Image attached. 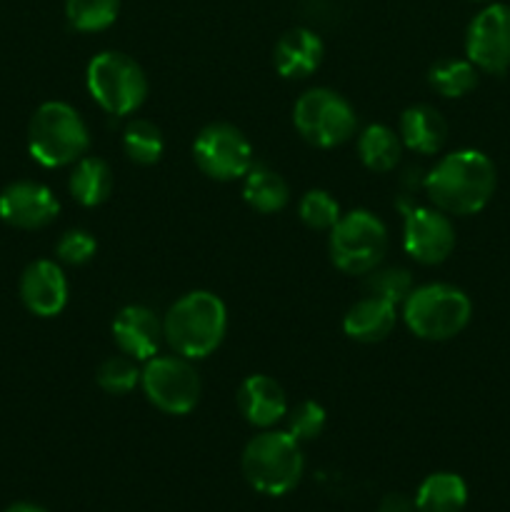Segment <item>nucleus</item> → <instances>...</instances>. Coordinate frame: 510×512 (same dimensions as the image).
<instances>
[{
    "label": "nucleus",
    "instance_id": "obj_1",
    "mask_svg": "<svg viewBox=\"0 0 510 512\" xmlns=\"http://www.w3.org/2000/svg\"><path fill=\"white\" fill-rule=\"evenodd\" d=\"M498 173L493 160L473 148L443 155L425 175L430 203L448 215H475L493 200Z\"/></svg>",
    "mask_w": 510,
    "mask_h": 512
},
{
    "label": "nucleus",
    "instance_id": "obj_2",
    "mask_svg": "<svg viewBox=\"0 0 510 512\" xmlns=\"http://www.w3.org/2000/svg\"><path fill=\"white\" fill-rule=\"evenodd\" d=\"M163 333L175 355L203 360L220 348L228 333V308L210 290L185 293L165 313Z\"/></svg>",
    "mask_w": 510,
    "mask_h": 512
},
{
    "label": "nucleus",
    "instance_id": "obj_3",
    "mask_svg": "<svg viewBox=\"0 0 510 512\" xmlns=\"http://www.w3.org/2000/svg\"><path fill=\"white\" fill-rule=\"evenodd\" d=\"M243 478L260 495L280 498L300 483L305 458L300 443L288 430H263L248 440L240 458Z\"/></svg>",
    "mask_w": 510,
    "mask_h": 512
},
{
    "label": "nucleus",
    "instance_id": "obj_4",
    "mask_svg": "<svg viewBox=\"0 0 510 512\" xmlns=\"http://www.w3.org/2000/svg\"><path fill=\"white\" fill-rule=\"evenodd\" d=\"M90 130L83 115L63 100H48L28 123V150L45 168H65L88 153Z\"/></svg>",
    "mask_w": 510,
    "mask_h": 512
},
{
    "label": "nucleus",
    "instance_id": "obj_5",
    "mask_svg": "<svg viewBox=\"0 0 510 512\" xmlns=\"http://www.w3.org/2000/svg\"><path fill=\"white\" fill-rule=\"evenodd\" d=\"M473 315V303L460 288L428 283L410 290L403 303V320L410 333L428 343H443L463 333Z\"/></svg>",
    "mask_w": 510,
    "mask_h": 512
},
{
    "label": "nucleus",
    "instance_id": "obj_6",
    "mask_svg": "<svg viewBox=\"0 0 510 512\" xmlns=\"http://www.w3.org/2000/svg\"><path fill=\"white\" fill-rule=\"evenodd\" d=\"M328 253L343 273L368 275L388 253V228L370 210H350L328 230Z\"/></svg>",
    "mask_w": 510,
    "mask_h": 512
},
{
    "label": "nucleus",
    "instance_id": "obj_7",
    "mask_svg": "<svg viewBox=\"0 0 510 512\" xmlns=\"http://www.w3.org/2000/svg\"><path fill=\"white\" fill-rule=\"evenodd\" d=\"M85 83L95 103L110 115H130L145 103L148 78L130 55L120 50H103L85 70Z\"/></svg>",
    "mask_w": 510,
    "mask_h": 512
},
{
    "label": "nucleus",
    "instance_id": "obj_8",
    "mask_svg": "<svg viewBox=\"0 0 510 512\" xmlns=\"http://www.w3.org/2000/svg\"><path fill=\"white\" fill-rule=\"evenodd\" d=\"M295 130L315 148H338L348 143L358 128L353 105L330 88H310L293 108Z\"/></svg>",
    "mask_w": 510,
    "mask_h": 512
},
{
    "label": "nucleus",
    "instance_id": "obj_9",
    "mask_svg": "<svg viewBox=\"0 0 510 512\" xmlns=\"http://www.w3.org/2000/svg\"><path fill=\"white\" fill-rule=\"evenodd\" d=\"M140 388L165 415H188L200 400V378L183 355H155L140 370Z\"/></svg>",
    "mask_w": 510,
    "mask_h": 512
},
{
    "label": "nucleus",
    "instance_id": "obj_10",
    "mask_svg": "<svg viewBox=\"0 0 510 512\" xmlns=\"http://www.w3.org/2000/svg\"><path fill=\"white\" fill-rule=\"evenodd\" d=\"M193 160L208 178L223 183L245 178L255 165L253 145L230 123L205 125L193 143Z\"/></svg>",
    "mask_w": 510,
    "mask_h": 512
},
{
    "label": "nucleus",
    "instance_id": "obj_11",
    "mask_svg": "<svg viewBox=\"0 0 510 512\" xmlns=\"http://www.w3.org/2000/svg\"><path fill=\"white\" fill-rule=\"evenodd\" d=\"M465 53L478 70L503 75L510 68V8L493 3L480 10L465 33Z\"/></svg>",
    "mask_w": 510,
    "mask_h": 512
},
{
    "label": "nucleus",
    "instance_id": "obj_12",
    "mask_svg": "<svg viewBox=\"0 0 510 512\" xmlns=\"http://www.w3.org/2000/svg\"><path fill=\"white\" fill-rule=\"evenodd\" d=\"M403 248L415 263L438 265L455 248V228L448 213L433 208H413L405 213Z\"/></svg>",
    "mask_w": 510,
    "mask_h": 512
},
{
    "label": "nucleus",
    "instance_id": "obj_13",
    "mask_svg": "<svg viewBox=\"0 0 510 512\" xmlns=\"http://www.w3.org/2000/svg\"><path fill=\"white\" fill-rule=\"evenodd\" d=\"M60 203L53 190L35 180H15L0 193V220L18 230H40L53 223Z\"/></svg>",
    "mask_w": 510,
    "mask_h": 512
},
{
    "label": "nucleus",
    "instance_id": "obj_14",
    "mask_svg": "<svg viewBox=\"0 0 510 512\" xmlns=\"http://www.w3.org/2000/svg\"><path fill=\"white\" fill-rule=\"evenodd\" d=\"M20 300L38 318H55L68 305V278L55 260H35L20 275Z\"/></svg>",
    "mask_w": 510,
    "mask_h": 512
},
{
    "label": "nucleus",
    "instance_id": "obj_15",
    "mask_svg": "<svg viewBox=\"0 0 510 512\" xmlns=\"http://www.w3.org/2000/svg\"><path fill=\"white\" fill-rule=\"evenodd\" d=\"M113 340L120 353L145 363L158 355L165 340L163 320L145 305H125L113 320Z\"/></svg>",
    "mask_w": 510,
    "mask_h": 512
},
{
    "label": "nucleus",
    "instance_id": "obj_16",
    "mask_svg": "<svg viewBox=\"0 0 510 512\" xmlns=\"http://www.w3.org/2000/svg\"><path fill=\"white\" fill-rule=\"evenodd\" d=\"M238 410L253 428L268 430L288 415L283 385L270 375H248L238 388Z\"/></svg>",
    "mask_w": 510,
    "mask_h": 512
},
{
    "label": "nucleus",
    "instance_id": "obj_17",
    "mask_svg": "<svg viewBox=\"0 0 510 512\" xmlns=\"http://www.w3.org/2000/svg\"><path fill=\"white\" fill-rule=\"evenodd\" d=\"M323 40L308 28H293L275 43L273 63L283 78L300 80L313 75L323 63Z\"/></svg>",
    "mask_w": 510,
    "mask_h": 512
},
{
    "label": "nucleus",
    "instance_id": "obj_18",
    "mask_svg": "<svg viewBox=\"0 0 510 512\" xmlns=\"http://www.w3.org/2000/svg\"><path fill=\"white\" fill-rule=\"evenodd\" d=\"M395 320H398L395 303L368 293L358 303L350 305L343 318V330L355 343H380L393 333Z\"/></svg>",
    "mask_w": 510,
    "mask_h": 512
},
{
    "label": "nucleus",
    "instance_id": "obj_19",
    "mask_svg": "<svg viewBox=\"0 0 510 512\" xmlns=\"http://www.w3.org/2000/svg\"><path fill=\"white\" fill-rule=\"evenodd\" d=\"M398 135L405 148L420 155H435L448 138V123L433 105H410L400 115Z\"/></svg>",
    "mask_w": 510,
    "mask_h": 512
},
{
    "label": "nucleus",
    "instance_id": "obj_20",
    "mask_svg": "<svg viewBox=\"0 0 510 512\" xmlns=\"http://www.w3.org/2000/svg\"><path fill=\"white\" fill-rule=\"evenodd\" d=\"M68 188L75 203H80L83 208H95V205L105 203L110 190H113L110 165L103 158H95V155H83L78 163H73Z\"/></svg>",
    "mask_w": 510,
    "mask_h": 512
},
{
    "label": "nucleus",
    "instance_id": "obj_21",
    "mask_svg": "<svg viewBox=\"0 0 510 512\" xmlns=\"http://www.w3.org/2000/svg\"><path fill=\"white\" fill-rule=\"evenodd\" d=\"M468 503V485L455 473H433L418 485V512H463Z\"/></svg>",
    "mask_w": 510,
    "mask_h": 512
},
{
    "label": "nucleus",
    "instance_id": "obj_22",
    "mask_svg": "<svg viewBox=\"0 0 510 512\" xmlns=\"http://www.w3.org/2000/svg\"><path fill=\"white\" fill-rule=\"evenodd\" d=\"M243 183V198L258 213H280L290 200V188L275 170L265 168V165H253L245 175Z\"/></svg>",
    "mask_w": 510,
    "mask_h": 512
},
{
    "label": "nucleus",
    "instance_id": "obj_23",
    "mask_svg": "<svg viewBox=\"0 0 510 512\" xmlns=\"http://www.w3.org/2000/svg\"><path fill=\"white\" fill-rule=\"evenodd\" d=\"M400 153H403V140L388 125H368L358 135L360 160H363L365 168L375 170V173L393 170L400 163Z\"/></svg>",
    "mask_w": 510,
    "mask_h": 512
},
{
    "label": "nucleus",
    "instance_id": "obj_24",
    "mask_svg": "<svg viewBox=\"0 0 510 512\" xmlns=\"http://www.w3.org/2000/svg\"><path fill=\"white\" fill-rule=\"evenodd\" d=\"M123 150L133 163L155 165L165 150L163 130L145 118L130 120L123 133Z\"/></svg>",
    "mask_w": 510,
    "mask_h": 512
},
{
    "label": "nucleus",
    "instance_id": "obj_25",
    "mask_svg": "<svg viewBox=\"0 0 510 512\" xmlns=\"http://www.w3.org/2000/svg\"><path fill=\"white\" fill-rule=\"evenodd\" d=\"M478 73L470 60H440L430 68V88L443 98H463L478 85Z\"/></svg>",
    "mask_w": 510,
    "mask_h": 512
},
{
    "label": "nucleus",
    "instance_id": "obj_26",
    "mask_svg": "<svg viewBox=\"0 0 510 512\" xmlns=\"http://www.w3.org/2000/svg\"><path fill=\"white\" fill-rule=\"evenodd\" d=\"M120 13V0H65V18L80 33L110 28Z\"/></svg>",
    "mask_w": 510,
    "mask_h": 512
},
{
    "label": "nucleus",
    "instance_id": "obj_27",
    "mask_svg": "<svg viewBox=\"0 0 510 512\" xmlns=\"http://www.w3.org/2000/svg\"><path fill=\"white\" fill-rule=\"evenodd\" d=\"M95 380H98L100 390H105L108 395H128L130 390L140 385L138 360H133L125 353L110 355L108 360L100 363Z\"/></svg>",
    "mask_w": 510,
    "mask_h": 512
},
{
    "label": "nucleus",
    "instance_id": "obj_28",
    "mask_svg": "<svg viewBox=\"0 0 510 512\" xmlns=\"http://www.w3.org/2000/svg\"><path fill=\"white\" fill-rule=\"evenodd\" d=\"M298 215L310 230H330L340 220V205L328 190H308L298 203Z\"/></svg>",
    "mask_w": 510,
    "mask_h": 512
},
{
    "label": "nucleus",
    "instance_id": "obj_29",
    "mask_svg": "<svg viewBox=\"0 0 510 512\" xmlns=\"http://www.w3.org/2000/svg\"><path fill=\"white\" fill-rule=\"evenodd\" d=\"M365 288L370 295L390 300V303H405V298L413 290V275L405 268H375L368 273Z\"/></svg>",
    "mask_w": 510,
    "mask_h": 512
},
{
    "label": "nucleus",
    "instance_id": "obj_30",
    "mask_svg": "<svg viewBox=\"0 0 510 512\" xmlns=\"http://www.w3.org/2000/svg\"><path fill=\"white\" fill-rule=\"evenodd\" d=\"M325 408L315 400H303L295 408H288V415H285V423H288V433L293 435L298 443H308V440H315L325 430Z\"/></svg>",
    "mask_w": 510,
    "mask_h": 512
},
{
    "label": "nucleus",
    "instance_id": "obj_31",
    "mask_svg": "<svg viewBox=\"0 0 510 512\" xmlns=\"http://www.w3.org/2000/svg\"><path fill=\"white\" fill-rule=\"evenodd\" d=\"M95 253H98V243H95V238L88 230H68L55 243V255H58L60 263L85 265L95 258Z\"/></svg>",
    "mask_w": 510,
    "mask_h": 512
},
{
    "label": "nucleus",
    "instance_id": "obj_32",
    "mask_svg": "<svg viewBox=\"0 0 510 512\" xmlns=\"http://www.w3.org/2000/svg\"><path fill=\"white\" fill-rule=\"evenodd\" d=\"M378 512H418L415 508V498L405 493H388L380 500Z\"/></svg>",
    "mask_w": 510,
    "mask_h": 512
},
{
    "label": "nucleus",
    "instance_id": "obj_33",
    "mask_svg": "<svg viewBox=\"0 0 510 512\" xmlns=\"http://www.w3.org/2000/svg\"><path fill=\"white\" fill-rule=\"evenodd\" d=\"M5 512H48V510L40 508V505H33V503H15V505H10Z\"/></svg>",
    "mask_w": 510,
    "mask_h": 512
}]
</instances>
